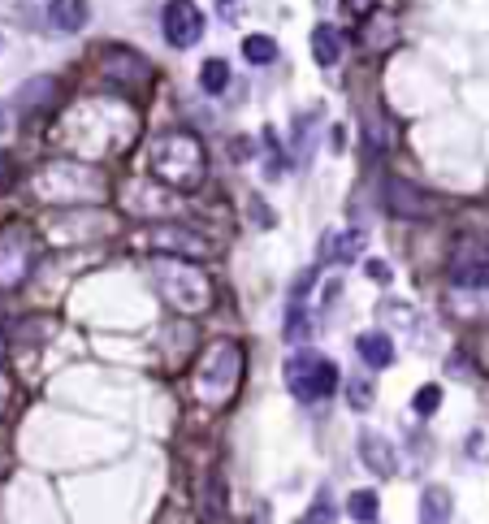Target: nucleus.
I'll list each match as a JSON object with an SVG mask.
<instances>
[{"label":"nucleus","instance_id":"17","mask_svg":"<svg viewBox=\"0 0 489 524\" xmlns=\"http://www.w3.org/2000/svg\"><path fill=\"white\" fill-rule=\"evenodd\" d=\"M243 57H247L251 65L277 61V39H269V35H247V39H243Z\"/></svg>","mask_w":489,"mask_h":524},{"label":"nucleus","instance_id":"18","mask_svg":"<svg viewBox=\"0 0 489 524\" xmlns=\"http://www.w3.org/2000/svg\"><path fill=\"white\" fill-rule=\"evenodd\" d=\"M347 516L360 520V524H373V520H377V494H373V490L347 494Z\"/></svg>","mask_w":489,"mask_h":524},{"label":"nucleus","instance_id":"12","mask_svg":"<svg viewBox=\"0 0 489 524\" xmlns=\"http://www.w3.org/2000/svg\"><path fill=\"white\" fill-rule=\"evenodd\" d=\"M342 52H347V39H342L338 26H312V61L316 65H325V70H334V65L342 61Z\"/></svg>","mask_w":489,"mask_h":524},{"label":"nucleus","instance_id":"9","mask_svg":"<svg viewBox=\"0 0 489 524\" xmlns=\"http://www.w3.org/2000/svg\"><path fill=\"white\" fill-rule=\"evenodd\" d=\"M360 460L373 477L390 481L399 473V451H394V442L386 434H377V429H360Z\"/></svg>","mask_w":489,"mask_h":524},{"label":"nucleus","instance_id":"4","mask_svg":"<svg viewBox=\"0 0 489 524\" xmlns=\"http://www.w3.org/2000/svg\"><path fill=\"white\" fill-rule=\"evenodd\" d=\"M243 386V351L230 338H217L208 343V351L200 356V369H195V399L204 408H226V403L239 395Z\"/></svg>","mask_w":489,"mask_h":524},{"label":"nucleus","instance_id":"22","mask_svg":"<svg viewBox=\"0 0 489 524\" xmlns=\"http://www.w3.org/2000/svg\"><path fill=\"white\" fill-rule=\"evenodd\" d=\"M303 524H334V503H329V494H325V490L316 494V507L308 512V520H303Z\"/></svg>","mask_w":489,"mask_h":524},{"label":"nucleus","instance_id":"15","mask_svg":"<svg viewBox=\"0 0 489 524\" xmlns=\"http://www.w3.org/2000/svg\"><path fill=\"white\" fill-rule=\"evenodd\" d=\"M451 516H455L451 490L429 486L425 494H420V524H451Z\"/></svg>","mask_w":489,"mask_h":524},{"label":"nucleus","instance_id":"6","mask_svg":"<svg viewBox=\"0 0 489 524\" xmlns=\"http://www.w3.org/2000/svg\"><path fill=\"white\" fill-rule=\"evenodd\" d=\"M35 256H39V243L26 226L13 221V226L0 230V291H18V286L31 278Z\"/></svg>","mask_w":489,"mask_h":524},{"label":"nucleus","instance_id":"14","mask_svg":"<svg viewBox=\"0 0 489 524\" xmlns=\"http://www.w3.org/2000/svg\"><path fill=\"white\" fill-rule=\"evenodd\" d=\"M355 351H360V360L368 364V369H390L394 364V343H390V334H381V330H368L360 334V343H355Z\"/></svg>","mask_w":489,"mask_h":524},{"label":"nucleus","instance_id":"16","mask_svg":"<svg viewBox=\"0 0 489 524\" xmlns=\"http://www.w3.org/2000/svg\"><path fill=\"white\" fill-rule=\"evenodd\" d=\"M200 87L208 91V96H221V91L230 87V65L221 61V57H208L200 65Z\"/></svg>","mask_w":489,"mask_h":524},{"label":"nucleus","instance_id":"27","mask_svg":"<svg viewBox=\"0 0 489 524\" xmlns=\"http://www.w3.org/2000/svg\"><path fill=\"white\" fill-rule=\"evenodd\" d=\"M0 52H5V39H0Z\"/></svg>","mask_w":489,"mask_h":524},{"label":"nucleus","instance_id":"20","mask_svg":"<svg viewBox=\"0 0 489 524\" xmlns=\"http://www.w3.org/2000/svg\"><path fill=\"white\" fill-rule=\"evenodd\" d=\"M438 403H442V386H420L416 399H412V412L416 416H433V412H438Z\"/></svg>","mask_w":489,"mask_h":524},{"label":"nucleus","instance_id":"13","mask_svg":"<svg viewBox=\"0 0 489 524\" xmlns=\"http://www.w3.org/2000/svg\"><path fill=\"white\" fill-rule=\"evenodd\" d=\"M48 22H52V31L74 35V31H83V26L91 22V9H87V0H52Z\"/></svg>","mask_w":489,"mask_h":524},{"label":"nucleus","instance_id":"5","mask_svg":"<svg viewBox=\"0 0 489 524\" xmlns=\"http://www.w3.org/2000/svg\"><path fill=\"white\" fill-rule=\"evenodd\" d=\"M338 364L321 356V351H295L286 360V386L299 403H321L338 390Z\"/></svg>","mask_w":489,"mask_h":524},{"label":"nucleus","instance_id":"21","mask_svg":"<svg viewBox=\"0 0 489 524\" xmlns=\"http://www.w3.org/2000/svg\"><path fill=\"white\" fill-rule=\"evenodd\" d=\"M52 87H57L52 78H39V83H26V87L18 91V104H22V109H31V100H35V104H44L39 96H52Z\"/></svg>","mask_w":489,"mask_h":524},{"label":"nucleus","instance_id":"11","mask_svg":"<svg viewBox=\"0 0 489 524\" xmlns=\"http://www.w3.org/2000/svg\"><path fill=\"white\" fill-rule=\"evenodd\" d=\"M386 204L394 217H429V195H420L416 187H407L403 178L386 182Z\"/></svg>","mask_w":489,"mask_h":524},{"label":"nucleus","instance_id":"25","mask_svg":"<svg viewBox=\"0 0 489 524\" xmlns=\"http://www.w3.org/2000/svg\"><path fill=\"white\" fill-rule=\"evenodd\" d=\"M9 399H13V382H9V373L0 369V416L9 412Z\"/></svg>","mask_w":489,"mask_h":524},{"label":"nucleus","instance_id":"19","mask_svg":"<svg viewBox=\"0 0 489 524\" xmlns=\"http://www.w3.org/2000/svg\"><path fill=\"white\" fill-rule=\"evenodd\" d=\"M334 260H355L364 252V234L360 230H347V234H334Z\"/></svg>","mask_w":489,"mask_h":524},{"label":"nucleus","instance_id":"2","mask_svg":"<svg viewBox=\"0 0 489 524\" xmlns=\"http://www.w3.org/2000/svg\"><path fill=\"white\" fill-rule=\"evenodd\" d=\"M148 161H152L156 182H165V187H174V191H195L208 178V152L191 130H165V135L152 143Z\"/></svg>","mask_w":489,"mask_h":524},{"label":"nucleus","instance_id":"26","mask_svg":"<svg viewBox=\"0 0 489 524\" xmlns=\"http://www.w3.org/2000/svg\"><path fill=\"white\" fill-rule=\"evenodd\" d=\"M0 360H5V334H0Z\"/></svg>","mask_w":489,"mask_h":524},{"label":"nucleus","instance_id":"3","mask_svg":"<svg viewBox=\"0 0 489 524\" xmlns=\"http://www.w3.org/2000/svg\"><path fill=\"white\" fill-rule=\"evenodd\" d=\"M152 282L165 295V304L182 317H200L213 304V282L208 273L187 256H156L152 260Z\"/></svg>","mask_w":489,"mask_h":524},{"label":"nucleus","instance_id":"23","mask_svg":"<svg viewBox=\"0 0 489 524\" xmlns=\"http://www.w3.org/2000/svg\"><path fill=\"white\" fill-rule=\"evenodd\" d=\"M347 395H351V408L364 412V408H368V395H373V390H368V382L360 377V382H347Z\"/></svg>","mask_w":489,"mask_h":524},{"label":"nucleus","instance_id":"1","mask_svg":"<svg viewBox=\"0 0 489 524\" xmlns=\"http://www.w3.org/2000/svg\"><path fill=\"white\" fill-rule=\"evenodd\" d=\"M31 191H35V200H44L52 208H78V204H100L109 195V182H104L96 165L48 161L44 169H35Z\"/></svg>","mask_w":489,"mask_h":524},{"label":"nucleus","instance_id":"8","mask_svg":"<svg viewBox=\"0 0 489 524\" xmlns=\"http://www.w3.org/2000/svg\"><path fill=\"white\" fill-rule=\"evenodd\" d=\"M148 247L156 256H187V260H204L208 256V239L204 234H195L187 226H169V221H161V226H148Z\"/></svg>","mask_w":489,"mask_h":524},{"label":"nucleus","instance_id":"7","mask_svg":"<svg viewBox=\"0 0 489 524\" xmlns=\"http://www.w3.org/2000/svg\"><path fill=\"white\" fill-rule=\"evenodd\" d=\"M161 31L174 48H195L204 35V9L195 0H169L161 13Z\"/></svg>","mask_w":489,"mask_h":524},{"label":"nucleus","instance_id":"10","mask_svg":"<svg viewBox=\"0 0 489 524\" xmlns=\"http://www.w3.org/2000/svg\"><path fill=\"white\" fill-rule=\"evenodd\" d=\"M100 70L109 83H122V87H135L143 83V78L152 74V65L139 57V52H130V48H104L100 52Z\"/></svg>","mask_w":489,"mask_h":524},{"label":"nucleus","instance_id":"24","mask_svg":"<svg viewBox=\"0 0 489 524\" xmlns=\"http://www.w3.org/2000/svg\"><path fill=\"white\" fill-rule=\"evenodd\" d=\"M368 278H373V282H381V286H386L390 278H394V273H390V265H386V260H368Z\"/></svg>","mask_w":489,"mask_h":524}]
</instances>
